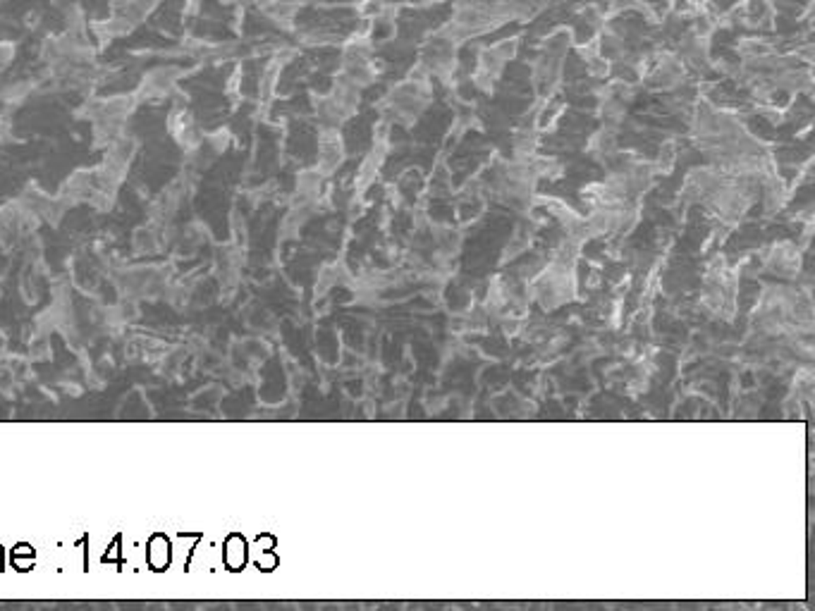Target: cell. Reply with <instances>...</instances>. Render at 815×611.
<instances>
[{"label":"cell","mask_w":815,"mask_h":611,"mask_svg":"<svg viewBox=\"0 0 815 611\" xmlns=\"http://www.w3.org/2000/svg\"><path fill=\"white\" fill-rule=\"evenodd\" d=\"M170 554H172V550H170V542H168L165 538H153L151 540V545H148V562H151V566L156 571H163L165 569L168 564H170Z\"/></svg>","instance_id":"cell-2"},{"label":"cell","mask_w":815,"mask_h":611,"mask_svg":"<svg viewBox=\"0 0 815 611\" xmlns=\"http://www.w3.org/2000/svg\"><path fill=\"white\" fill-rule=\"evenodd\" d=\"M249 562V547L247 542L240 538V535H232V538L225 542V564L232 571H242Z\"/></svg>","instance_id":"cell-1"},{"label":"cell","mask_w":815,"mask_h":611,"mask_svg":"<svg viewBox=\"0 0 815 611\" xmlns=\"http://www.w3.org/2000/svg\"><path fill=\"white\" fill-rule=\"evenodd\" d=\"M275 564H278V559H275V554L271 550H261L256 554V566H259L261 571H271L275 569Z\"/></svg>","instance_id":"cell-3"}]
</instances>
